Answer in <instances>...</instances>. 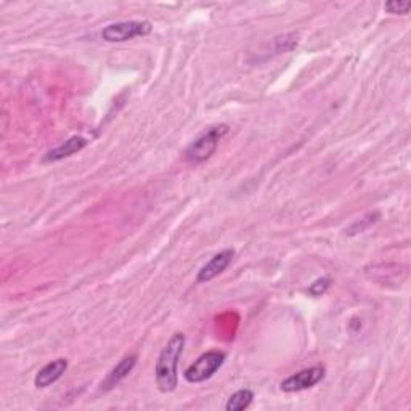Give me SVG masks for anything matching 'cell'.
Here are the masks:
<instances>
[{
    "mask_svg": "<svg viewBox=\"0 0 411 411\" xmlns=\"http://www.w3.org/2000/svg\"><path fill=\"white\" fill-rule=\"evenodd\" d=\"M184 347H185V336L182 335V332H175L164 345V349L161 350L154 367L156 384H158L161 392L171 394L177 389L179 362L182 354H184Z\"/></svg>",
    "mask_w": 411,
    "mask_h": 411,
    "instance_id": "obj_1",
    "label": "cell"
},
{
    "mask_svg": "<svg viewBox=\"0 0 411 411\" xmlns=\"http://www.w3.org/2000/svg\"><path fill=\"white\" fill-rule=\"evenodd\" d=\"M228 132V127L225 124L222 126H215L207 130V132L201 134L197 140L188 145L185 149V158L187 161L193 162V164H198V162H203L206 159L211 158L215 153V149L219 148L220 140L224 139V135Z\"/></svg>",
    "mask_w": 411,
    "mask_h": 411,
    "instance_id": "obj_2",
    "label": "cell"
},
{
    "mask_svg": "<svg viewBox=\"0 0 411 411\" xmlns=\"http://www.w3.org/2000/svg\"><path fill=\"white\" fill-rule=\"evenodd\" d=\"M224 362H225L224 352L209 350L206 354L198 357L197 362H193V365H190V367L185 370L184 377L190 384L204 382L207 380H211V377L217 373Z\"/></svg>",
    "mask_w": 411,
    "mask_h": 411,
    "instance_id": "obj_3",
    "label": "cell"
},
{
    "mask_svg": "<svg viewBox=\"0 0 411 411\" xmlns=\"http://www.w3.org/2000/svg\"><path fill=\"white\" fill-rule=\"evenodd\" d=\"M152 31H153V24L147 21V19H142V21L130 19V21H119V23L108 24L107 28H103L101 37H103V41L111 42V44L127 42V41H132V39L135 37L148 36Z\"/></svg>",
    "mask_w": 411,
    "mask_h": 411,
    "instance_id": "obj_4",
    "label": "cell"
},
{
    "mask_svg": "<svg viewBox=\"0 0 411 411\" xmlns=\"http://www.w3.org/2000/svg\"><path fill=\"white\" fill-rule=\"evenodd\" d=\"M323 377H325L323 367L305 368L296 375L286 377L282 382V390L283 392H301V390H307L312 389L313 386H317Z\"/></svg>",
    "mask_w": 411,
    "mask_h": 411,
    "instance_id": "obj_5",
    "label": "cell"
},
{
    "mask_svg": "<svg viewBox=\"0 0 411 411\" xmlns=\"http://www.w3.org/2000/svg\"><path fill=\"white\" fill-rule=\"evenodd\" d=\"M233 257H234L233 249H224V251H220L219 254H215V256L209 260L203 269L198 272L197 282L198 283H207V282H211V279H214L215 277H219L220 273L232 264Z\"/></svg>",
    "mask_w": 411,
    "mask_h": 411,
    "instance_id": "obj_6",
    "label": "cell"
},
{
    "mask_svg": "<svg viewBox=\"0 0 411 411\" xmlns=\"http://www.w3.org/2000/svg\"><path fill=\"white\" fill-rule=\"evenodd\" d=\"M68 360L66 358H56V360L45 365L44 368L39 370V373L34 377V384L39 389H45L55 384L60 377L66 373Z\"/></svg>",
    "mask_w": 411,
    "mask_h": 411,
    "instance_id": "obj_7",
    "label": "cell"
},
{
    "mask_svg": "<svg viewBox=\"0 0 411 411\" xmlns=\"http://www.w3.org/2000/svg\"><path fill=\"white\" fill-rule=\"evenodd\" d=\"M89 145V140L84 139L81 135H74L68 139L66 142H63L61 145H58L56 148L50 149V152L45 154L44 161L45 162H56V161H61L64 158H69V156H73L76 153H79L81 149H84Z\"/></svg>",
    "mask_w": 411,
    "mask_h": 411,
    "instance_id": "obj_8",
    "label": "cell"
},
{
    "mask_svg": "<svg viewBox=\"0 0 411 411\" xmlns=\"http://www.w3.org/2000/svg\"><path fill=\"white\" fill-rule=\"evenodd\" d=\"M135 365H137V355L122 358V360L109 371L108 376L104 377V381L101 382V389L111 390L113 387H116L117 384L126 380V377L130 375V371L134 370Z\"/></svg>",
    "mask_w": 411,
    "mask_h": 411,
    "instance_id": "obj_9",
    "label": "cell"
},
{
    "mask_svg": "<svg viewBox=\"0 0 411 411\" xmlns=\"http://www.w3.org/2000/svg\"><path fill=\"white\" fill-rule=\"evenodd\" d=\"M254 400V392L251 389H239L237 392L230 395V399L225 403L227 411H243L249 408Z\"/></svg>",
    "mask_w": 411,
    "mask_h": 411,
    "instance_id": "obj_10",
    "label": "cell"
},
{
    "mask_svg": "<svg viewBox=\"0 0 411 411\" xmlns=\"http://www.w3.org/2000/svg\"><path fill=\"white\" fill-rule=\"evenodd\" d=\"M377 219H380V212H370L368 215H365L363 219L355 222V224H352V225L349 227L347 233H349V234L363 233L365 230H367V228H370L371 225H373Z\"/></svg>",
    "mask_w": 411,
    "mask_h": 411,
    "instance_id": "obj_11",
    "label": "cell"
},
{
    "mask_svg": "<svg viewBox=\"0 0 411 411\" xmlns=\"http://www.w3.org/2000/svg\"><path fill=\"white\" fill-rule=\"evenodd\" d=\"M330 284H331V279H330V278H320V279H317L315 283H312V284H310L309 292H310L312 296H315V297L323 296L325 292L328 291Z\"/></svg>",
    "mask_w": 411,
    "mask_h": 411,
    "instance_id": "obj_12",
    "label": "cell"
},
{
    "mask_svg": "<svg viewBox=\"0 0 411 411\" xmlns=\"http://www.w3.org/2000/svg\"><path fill=\"white\" fill-rule=\"evenodd\" d=\"M411 9L410 2H389L384 5V10L392 13V15H407Z\"/></svg>",
    "mask_w": 411,
    "mask_h": 411,
    "instance_id": "obj_13",
    "label": "cell"
}]
</instances>
